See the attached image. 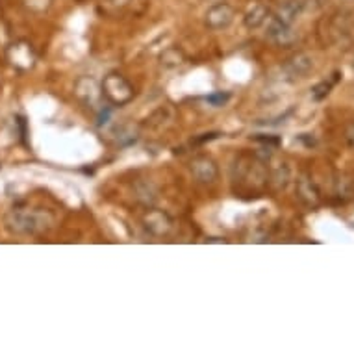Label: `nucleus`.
Listing matches in <instances>:
<instances>
[{"mask_svg":"<svg viewBox=\"0 0 354 354\" xmlns=\"http://www.w3.org/2000/svg\"><path fill=\"white\" fill-rule=\"evenodd\" d=\"M236 12L228 2H217L204 15V23L209 30H225L232 24Z\"/></svg>","mask_w":354,"mask_h":354,"instance_id":"nucleus-8","label":"nucleus"},{"mask_svg":"<svg viewBox=\"0 0 354 354\" xmlns=\"http://www.w3.org/2000/svg\"><path fill=\"white\" fill-rule=\"evenodd\" d=\"M268 37L273 41L274 45H279V47L290 48L293 47L299 39V35L293 30V24H288L284 21H280L274 15L268 19Z\"/></svg>","mask_w":354,"mask_h":354,"instance_id":"nucleus-7","label":"nucleus"},{"mask_svg":"<svg viewBox=\"0 0 354 354\" xmlns=\"http://www.w3.org/2000/svg\"><path fill=\"white\" fill-rule=\"evenodd\" d=\"M24 8L32 13H45L53 6V0H23Z\"/></svg>","mask_w":354,"mask_h":354,"instance_id":"nucleus-18","label":"nucleus"},{"mask_svg":"<svg viewBox=\"0 0 354 354\" xmlns=\"http://www.w3.org/2000/svg\"><path fill=\"white\" fill-rule=\"evenodd\" d=\"M189 171H192L195 182L204 184V186L214 184L217 180V176H219V167L209 156L193 158L192 163H189Z\"/></svg>","mask_w":354,"mask_h":354,"instance_id":"nucleus-9","label":"nucleus"},{"mask_svg":"<svg viewBox=\"0 0 354 354\" xmlns=\"http://www.w3.org/2000/svg\"><path fill=\"white\" fill-rule=\"evenodd\" d=\"M297 197L301 198L302 204H306L310 208H315L321 203V192L317 184L308 176H301L297 180Z\"/></svg>","mask_w":354,"mask_h":354,"instance_id":"nucleus-11","label":"nucleus"},{"mask_svg":"<svg viewBox=\"0 0 354 354\" xmlns=\"http://www.w3.org/2000/svg\"><path fill=\"white\" fill-rule=\"evenodd\" d=\"M269 17H271V12H269L268 4H263V2H254V4L249 6V10L245 12L243 24L249 30H256L260 28L261 24L266 23Z\"/></svg>","mask_w":354,"mask_h":354,"instance_id":"nucleus-13","label":"nucleus"},{"mask_svg":"<svg viewBox=\"0 0 354 354\" xmlns=\"http://www.w3.org/2000/svg\"><path fill=\"white\" fill-rule=\"evenodd\" d=\"M143 228H145L147 232L154 236V238H163V236H167L173 230V219H171V215L167 212H163V209L158 208H151L147 209L145 214H143Z\"/></svg>","mask_w":354,"mask_h":354,"instance_id":"nucleus-6","label":"nucleus"},{"mask_svg":"<svg viewBox=\"0 0 354 354\" xmlns=\"http://www.w3.org/2000/svg\"><path fill=\"white\" fill-rule=\"evenodd\" d=\"M291 178V169L288 163H277L268 176V182L274 189H284Z\"/></svg>","mask_w":354,"mask_h":354,"instance_id":"nucleus-15","label":"nucleus"},{"mask_svg":"<svg viewBox=\"0 0 354 354\" xmlns=\"http://www.w3.org/2000/svg\"><path fill=\"white\" fill-rule=\"evenodd\" d=\"M332 89V82H321V84H317V86L312 89V97H314L315 100H323L328 97V93H330Z\"/></svg>","mask_w":354,"mask_h":354,"instance_id":"nucleus-20","label":"nucleus"},{"mask_svg":"<svg viewBox=\"0 0 354 354\" xmlns=\"http://www.w3.org/2000/svg\"><path fill=\"white\" fill-rule=\"evenodd\" d=\"M314 69V58L310 54H295L293 58H290L282 65V73H284V78L288 82H295L299 78H304V76Z\"/></svg>","mask_w":354,"mask_h":354,"instance_id":"nucleus-10","label":"nucleus"},{"mask_svg":"<svg viewBox=\"0 0 354 354\" xmlns=\"http://www.w3.org/2000/svg\"><path fill=\"white\" fill-rule=\"evenodd\" d=\"M345 138H347V143L351 145V149H354V124H351V127L347 128V134H345Z\"/></svg>","mask_w":354,"mask_h":354,"instance_id":"nucleus-22","label":"nucleus"},{"mask_svg":"<svg viewBox=\"0 0 354 354\" xmlns=\"http://www.w3.org/2000/svg\"><path fill=\"white\" fill-rule=\"evenodd\" d=\"M102 95H104V99L110 102L111 106H124L128 104L130 100L134 99V86L130 84V82L124 78L119 73H110V75L104 76V80H102Z\"/></svg>","mask_w":354,"mask_h":354,"instance_id":"nucleus-3","label":"nucleus"},{"mask_svg":"<svg viewBox=\"0 0 354 354\" xmlns=\"http://www.w3.org/2000/svg\"><path fill=\"white\" fill-rule=\"evenodd\" d=\"M75 95L76 99L80 100L82 104L93 111H100L104 106V95H102V86L95 80L93 76H82L75 84Z\"/></svg>","mask_w":354,"mask_h":354,"instance_id":"nucleus-4","label":"nucleus"},{"mask_svg":"<svg viewBox=\"0 0 354 354\" xmlns=\"http://www.w3.org/2000/svg\"><path fill=\"white\" fill-rule=\"evenodd\" d=\"M184 62H186V54L182 53L178 47H169L160 54V64H162L165 69H176V67H180Z\"/></svg>","mask_w":354,"mask_h":354,"instance_id":"nucleus-16","label":"nucleus"},{"mask_svg":"<svg viewBox=\"0 0 354 354\" xmlns=\"http://www.w3.org/2000/svg\"><path fill=\"white\" fill-rule=\"evenodd\" d=\"M174 117H176V111L171 106H160L158 110H154L151 115L147 117L143 127L151 128V130H162V128H167L174 121Z\"/></svg>","mask_w":354,"mask_h":354,"instance_id":"nucleus-12","label":"nucleus"},{"mask_svg":"<svg viewBox=\"0 0 354 354\" xmlns=\"http://www.w3.org/2000/svg\"><path fill=\"white\" fill-rule=\"evenodd\" d=\"M302 10H304V2L302 0H286V2H282V6L274 12V17L288 24H293L297 17L302 13Z\"/></svg>","mask_w":354,"mask_h":354,"instance_id":"nucleus-14","label":"nucleus"},{"mask_svg":"<svg viewBox=\"0 0 354 354\" xmlns=\"http://www.w3.org/2000/svg\"><path fill=\"white\" fill-rule=\"evenodd\" d=\"M268 162L256 156H239L232 167V178L247 187H260L268 184Z\"/></svg>","mask_w":354,"mask_h":354,"instance_id":"nucleus-2","label":"nucleus"},{"mask_svg":"<svg viewBox=\"0 0 354 354\" xmlns=\"http://www.w3.org/2000/svg\"><path fill=\"white\" fill-rule=\"evenodd\" d=\"M228 100H230V93H227V91H219V93H212L206 97V102L214 106V108H221V106H225Z\"/></svg>","mask_w":354,"mask_h":354,"instance_id":"nucleus-19","label":"nucleus"},{"mask_svg":"<svg viewBox=\"0 0 354 354\" xmlns=\"http://www.w3.org/2000/svg\"><path fill=\"white\" fill-rule=\"evenodd\" d=\"M219 132H209V134H203V138H197V140L193 141V143H206V141H212V140H217L219 138Z\"/></svg>","mask_w":354,"mask_h":354,"instance_id":"nucleus-21","label":"nucleus"},{"mask_svg":"<svg viewBox=\"0 0 354 354\" xmlns=\"http://www.w3.org/2000/svg\"><path fill=\"white\" fill-rule=\"evenodd\" d=\"M134 192H136V198H138L140 203L145 204V206H151V204L154 203V198H156V187L147 180L138 182L134 187Z\"/></svg>","mask_w":354,"mask_h":354,"instance_id":"nucleus-17","label":"nucleus"},{"mask_svg":"<svg viewBox=\"0 0 354 354\" xmlns=\"http://www.w3.org/2000/svg\"><path fill=\"white\" fill-rule=\"evenodd\" d=\"M6 58L17 71H30L34 69L37 56H35L34 47L28 41H15L6 48Z\"/></svg>","mask_w":354,"mask_h":354,"instance_id":"nucleus-5","label":"nucleus"},{"mask_svg":"<svg viewBox=\"0 0 354 354\" xmlns=\"http://www.w3.org/2000/svg\"><path fill=\"white\" fill-rule=\"evenodd\" d=\"M113 2H115L117 6H119V4H121V6H124V4H128L130 0H113Z\"/></svg>","mask_w":354,"mask_h":354,"instance_id":"nucleus-23","label":"nucleus"},{"mask_svg":"<svg viewBox=\"0 0 354 354\" xmlns=\"http://www.w3.org/2000/svg\"><path fill=\"white\" fill-rule=\"evenodd\" d=\"M8 228L15 234L39 236L48 232L54 225V217L45 209L35 208H13L6 215Z\"/></svg>","mask_w":354,"mask_h":354,"instance_id":"nucleus-1","label":"nucleus"}]
</instances>
